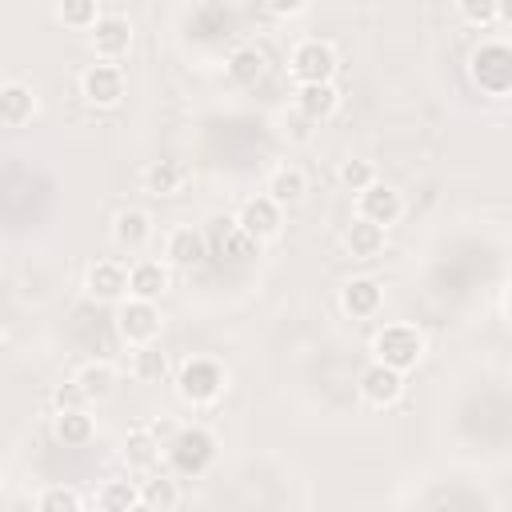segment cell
Here are the masks:
<instances>
[{"label": "cell", "instance_id": "obj_1", "mask_svg": "<svg viewBox=\"0 0 512 512\" xmlns=\"http://www.w3.org/2000/svg\"><path fill=\"white\" fill-rule=\"evenodd\" d=\"M372 352H376L380 364L408 372V368L424 356V336H420L412 324H384V328L376 332V340H372Z\"/></svg>", "mask_w": 512, "mask_h": 512}, {"label": "cell", "instance_id": "obj_2", "mask_svg": "<svg viewBox=\"0 0 512 512\" xmlns=\"http://www.w3.org/2000/svg\"><path fill=\"white\" fill-rule=\"evenodd\" d=\"M472 80L488 92V96H508L512 92V44H480L472 52Z\"/></svg>", "mask_w": 512, "mask_h": 512}, {"label": "cell", "instance_id": "obj_3", "mask_svg": "<svg viewBox=\"0 0 512 512\" xmlns=\"http://www.w3.org/2000/svg\"><path fill=\"white\" fill-rule=\"evenodd\" d=\"M212 460H216V440L204 428H180L168 444V464L180 476H200Z\"/></svg>", "mask_w": 512, "mask_h": 512}, {"label": "cell", "instance_id": "obj_4", "mask_svg": "<svg viewBox=\"0 0 512 512\" xmlns=\"http://www.w3.org/2000/svg\"><path fill=\"white\" fill-rule=\"evenodd\" d=\"M176 384H180V396L188 404H212L224 392V368L216 360H208V356H196V360H188L180 368Z\"/></svg>", "mask_w": 512, "mask_h": 512}, {"label": "cell", "instance_id": "obj_5", "mask_svg": "<svg viewBox=\"0 0 512 512\" xmlns=\"http://www.w3.org/2000/svg\"><path fill=\"white\" fill-rule=\"evenodd\" d=\"M288 72H292L296 84H328L336 76V52H332V44H324V40L296 44V52L288 60Z\"/></svg>", "mask_w": 512, "mask_h": 512}, {"label": "cell", "instance_id": "obj_6", "mask_svg": "<svg viewBox=\"0 0 512 512\" xmlns=\"http://www.w3.org/2000/svg\"><path fill=\"white\" fill-rule=\"evenodd\" d=\"M212 224H216V228H212V252H216L220 260H228V264H244V260H252V256L260 252V240H256L252 232H244L240 220H232V216H216Z\"/></svg>", "mask_w": 512, "mask_h": 512}, {"label": "cell", "instance_id": "obj_7", "mask_svg": "<svg viewBox=\"0 0 512 512\" xmlns=\"http://www.w3.org/2000/svg\"><path fill=\"white\" fill-rule=\"evenodd\" d=\"M116 328L128 344H152L156 332H160V312L152 300H140V296H128V304H120V316H116Z\"/></svg>", "mask_w": 512, "mask_h": 512}, {"label": "cell", "instance_id": "obj_8", "mask_svg": "<svg viewBox=\"0 0 512 512\" xmlns=\"http://www.w3.org/2000/svg\"><path fill=\"white\" fill-rule=\"evenodd\" d=\"M80 92H84L88 104H96V108H112V104L124 96V72H120L112 60L92 64V68L80 76Z\"/></svg>", "mask_w": 512, "mask_h": 512}, {"label": "cell", "instance_id": "obj_9", "mask_svg": "<svg viewBox=\"0 0 512 512\" xmlns=\"http://www.w3.org/2000/svg\"><path fill=\"white\" fill-rule=\"evenodd\" d=\"M400 388H404V380H400V368H388V364H368L364 372H360V396L372 404V408H384V404H392L396 396H400Z\"/></svg>", "mask_w": 512, "mask_h": 512}, {"label": "cell", "instance_id": "obj_10", "mask_svg": "<svg viewBox=\"0 0 512 512\" xmlns=\"http://www.w3.org/2000/svg\"><path fill=\"white\" fill-rule=\"evenodd\" d=\"M128 44H132V24H128L124 16H100V20H96V28H92V48H96V56L120 60V56L128 52Z\"/></svg>", "mask_w": 512, "mask_h": 512}, {"label": "cell", "instance_id": "obj_11", "mask_svg": "<svg viewBox=\"0 0 512 512\" xmlns=\"http://www.w3.org/2000/svg\"><path fill=\"white\" fill-rule=\"evenodd\" d=\"M400 212H404V200H400V192L396 188H388V184H368L364 192H360V216H368V220H376V224H396L400 220Z\"/></svg>", "mask_w": 512, "mask_h": 512}, {"label": "cell", "instance_id": "obj_12", "mask_svg": "<svg viewBox=\"0 0 512 512\" xmlns=\"http://www.w3.org/2000/svg\"><path fill=\"white\" fill-rule=\"evenodd\" d=\"M236 220H240V228L252 232L256 240H268V236L280 232V204H276L272 196H256V200H248V204L240 208Z\"/></svg>", "mask_w": 512, "mask_h": 512}, {"label": "cell", "instance_id": "obj_13", "mask_svg": "<svg viewBox=\"0 0 512 512\" xmlns=\"http://www.w3.org/2000/svg\"><path fill=\"white\" fill-rule=\"evenodd\" d=\"M88 296L96 300H120L128 296V272L116 260H100L88 268Z\"/></svg>", "mask_w": 512, "mask_h": 512}, {"label": "cell", "instance_id": "obj_14", "mask_svg": "<svg viewBox=\"0 0 512 512\" xmlns=\"http://www.w3.org/2000/svg\"><path fill=\"white\" fill-rule=\"evenodd\" d=\"M344 244H348V252H352L356 260H372V256L384 248V224H376V220H368V216H356V220L348 224V232H344Z\"/></svg>", "mask_w": 512, "mask_h": 512}, {"label": "cell", "instance_id": "obj_15", "mask_svg": "<svg viewBox=\"0 0 512 512\" xmlns=\"http://www.w3.org/2000/svg\"><path fill=\"white\" fill-rule=\"evenodd\" d=\"M112 236H116L120 248L140 252V248L148 244V236H152V220H148L140 208H124V212L116 216V224H112Z\"/></svg>", "mask_w": 512, "mask_h": 512}, {"label": "cell", "instance_id": "obj_16", "mask_svg": "<svg viewBox=\"0 0 512 512\" xmlns=\"http://www.w3.org/2000/svg\"><path fill=\"white\" fill-rule=\"evenodd\" d=\"M164 252H168V260L176 268H196L204 260V236L196 228H172Z\"/></svg>", "mask_w": 512, "mask_h": 512}, {"label": "cell", "instance_id": "obj_17", "mask_svg": "<svg viewBox=\"0 0 512 512\" xmlns=\"http://www.w3.org/2000/svg\"><path fill=\"white\" fill-rule=\"evenodd\" d=\"M340 304H344L348 316H372V312L380 308V284H376L372 276H356V280L344 284Z\"/></svg>", "mask_w": 512, "mask_h": 512}, {"label": "cell", "instance_id": "obj_18", "mask_svg": "<svg viewBox=\"0 0 512 512\" xmlns=\"http://www.w3.org/2000/svg\"><path fill=\"white\" fill-rule=\"evenodd\" d=\"M160 448H164V444L152 436V428H132L128 440H124V460H128V468H136V472H152L156 460H160Z\"/></svg>", "mask_w": 512, "mask_h": 512}, {"label": "cell", "instance_id": "obj_19", "mask_svg": "<svg viewBox=\"0 0 512 512\" xmlns=\"http://www.w3.org/2000/svg\"><path fill=\"white\" fill-rule=\"evenodd\" d=\"M296 104H300V112H304L308 120H328V116L336 112V104H340V92H336L332 80H328V84H300Z\"/></svg>", "mask_w": 512, "mask_h": 512}, {"label": "cell", "instance_id": "obj_20", "mask_svg": "<svg viewBox=\"0 0 512 512\" xmlns=\"http://www.w3.org/2000/svg\"><path fill=\"white\" fill-rule=\"evenodd\" d=\"M164 288H168V272H164L156 260H140V264L128 268V296L156 300Z\"/></svg>", "mask_w": 512, "mask_h": 512}, {"label": "cell", "instance_id": "obj_21", "mask_svg": "<svg viewBox=\"0 0 512 512\" xmlns=\"http://www.w3.org/2000/svg\"><path fill=\"white\" fill-rule=\"evenodd\" d=\"M264 68H268V60H264L260 48H236V52L228 56V80L240 84V88L260 84V80H264Z\"/></svg>", "mask_w": 512, "mask_h": 512}, {"label": "cell", "instance_id": "obj_22", "mask_svg": "<svg viewBox=\"0 0 512 512\" xmlns=\"http://www.w3.org/2000/svg\"><path fill=\"white\" fill-rule=\"evenodd\" d=\"M304 192H308V176H304L300 168H292V164L276 168L272 180H268V196H272L280 208H284V204H300Z\"/></svg>", "mask_w": 512, "mask_h": 512}, {"label": "cell", "instance_id": "obj_23", "mask_svg": "<svg viewBox=\"0 0 512 512\" xmlns=\"http://www.w3.org/2000/svg\"><path fill=\"white\" fill-rule=\"evenodd\" d=\"M32 92L24 88V84H4V92H0V120H4V128H20V124H28L32 120Z\"/></svg>", "mask_w": 512, "mask_h": 512}, {"label": "cell", "instance_id": "obj_24", "mask_svg": "<svg viewBox=\"0 0 512 512\" xmlns=\"http://www.w3.org/2000/svg\"><path fill=\"white\" fill-rule=\"evenodd\" d=\"M184 180H188V172H184V164H176V160H156V164H148V172H144V184H148V192H156V196H176V192L184 188Z\"/></svg>", "mask_w": 512, "mask_h": 512}, {"label": "cell", "instance_id": "obj_25", "mask_svg": "<svg viewBox=\"0 0 512 512\" xmlns=\"http://www.w3.org/2000/svg\"><path fill=\"white\" fill-rule=\"evenodd\" d=\"M56 436L68 444V448H80L92 440V416H84V408H68V412H56Z\"/></svg>", "mask_w": 512, "mask_h": 512}, {"label": "cell", "instance_id": "obj_26", "mask_svg": "<svg viewBox=\"0 0 512 512\" xmlns=\"http://www.w3.org/2000/svg\"><path fill=\"white\" fill-rule=\"evenodd\" d=\"M96 504L104 512H128V508H144V496H140V488L132 480H112V484H104Z\"/></svg>", "mask_w": 512, "mask_h": 512}, {"label": "cell", "instance_id": "obj_27", "mask_svg": "<svg viewBox=\"0 0 512 512\" xmlns=\"http://www.w3.org/2000/svg\"><path fill=\"white\" fill-rule=\"evenodd\" d=\"M76 380H80V388L88 392V400H104V396H112V388H116V372H112L108 364H84V368L76 372Z\"/></svg>", "mask_w": 512, "mask_h": 512}, {"label": "cell", "instance_id": "obj_28", "mask_svg": "<svg viewBox=\"0 0 512 512\" xmlns=\"http://www.w3.org/2000/svg\"><path fill=\"white\" fill-rule=\"evenodd\" d=\"M140 496H144V508H160V512L176 508V500H180L176 484H172V480H164V476H152V480H144Z\"/></svg>", "mask_w": 512, "mask_h": 512}, {"label": "cell", "instance_id": "obj_29", "mask_svg": "<svg viewBox=\"0 0 512 512\" xmlns=\"http://www.w3.org/2000/svg\"><path fill=\"white\" fill-rule=\"evenodd\" d=\"M132 372H136V380H160V376L168 372V360H164L160 348L140 344V348H136V360H132Z\"/></svg>", "mask_w": 512, "mask_h": 512}, {"label": "cell", "instance_id": "obj_30", "mask_svg": "<svg viewBox=\"0 0 512 512\" xmlns=\"http://www.w3.org/2000/svg\"><path fill=\"white\" fill-rule=\"evenodd\" d=\"M60 20L68 28H96V20H100L96 0H60Z\"/></svg>", "mask_w": 512, "mask_h": 512}, {"label": "cell", "instance_id": "obj_31", "mask_svg": "<svg viewBox=\"0 0 512 512\" xmlns=\"http://www.w3.org/2000/svg\"><path fill=\"white\" fill-rule=\"evenodd\" d=\"M36 508L40 512H80V496L72 488H44Z\"/></svg>", "mask_w": 512, "mask_h": 512}, {"label": "cell", "instance_id": "obj_32", "mask_svg": "<svg viewBox=\"0 0 512 512\" xmlns=\"http://www.w3.org/2000/svg\"><path fill=\"white\" fill-rule=\"evenodd\" d=\"M340 180L352 188V192H364L368 184H376V168L368 160H344L340 164Z\"/></svg>", "mask_w": 512, "mask_h": 512}, {"label": "cell", "instance_id": "obj_33", "mask_svg": "<svg viewBox=\"0 0 512 512\" xmlns=\"http://www.w3.org/2000/svg\"><path fill=\"white\" fill-rule=\"evenodd\" d=\"M456 4H460V16H464L468 24H476V28L500 20V16H496V4H500V0H456Z\"/></svg>", "mask_w": 512, "mask_h": 512}, {"label": "cell", "instance_id": "obj_34", "mask_svg": "<svg viewBox=\"0 0 512 512\" xmlns=\"http://www.w3.org/2000/svg\"><path fill=\"white\" fill-rule=\"evenodd\" d=\"M52 404H56V412H68V408H84V404H88V392L80 388V380H64V384L52 392Z\"/></svg>", "mask_w": 512, "mask_h": 512}, {"label": "cell", "instance_id": "obj_35", "mask_svg": "<svg viewBox=\"0 0 512 512\" xmlns=\"http://www.w3.org/2000/svg\"><path fill=\"white\" fill-rule=\"evenodd\" d=\"M268 4V12H276V16H292V12H300L308 0H264Z\"/></svg>", "mask_w": 512, "mask_h": 512}, {"label": "cell", "instance_id": "obj_36", "mask_svg": "<svg viewBox=\"0 0 512 512\" xmlns=\"http://www.w3.org/2000/svg\"><path fill=\"white\" fill-rule=\"evenodd\" d=\"M496 16H500L504 24H512V0H500V4H496Z\"/></svg>", "mask_w": 512, "mask_h": 512}, {"label": "cell", "instance_id": "obj_37", "mask_svg": "<svg viewBox=\"0 0 512 512\" xmlns=\"http://www.w3.org/2000/svg\"><path fill=\"white\" fill-rule=\"evenodd\" d=\"M508 308H512V300H508Z\"/></svg>", "mask_w": 512, "mask_h": 512}]
</instances>
